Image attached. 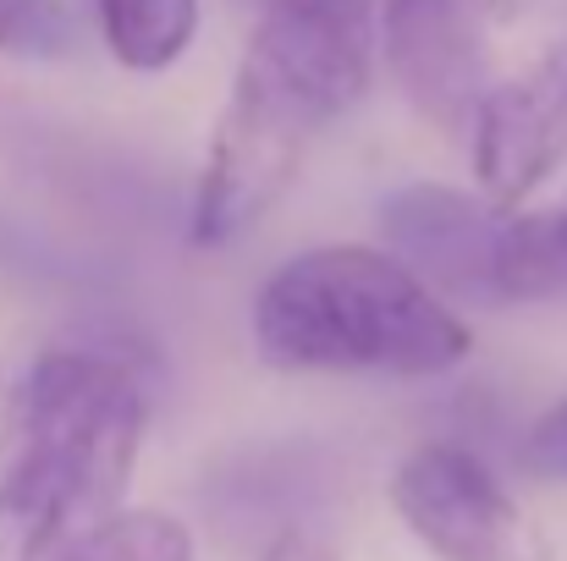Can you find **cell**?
I'll return each mask as SVG.
<instances>
[{"label":"cell","instance_id":"cell-8","mask_svg":"<svg viewBox=\"0 0 567 561\" xmlns=\"http://www.w3.org/2000/svg\"><path fill=\"white\" fill-rule=\"evenodd\" d=\"M375 6L380 0H265L248 50L265 55L331 122L370 89Z\"/></svg>","mask_w":567,"mask_h":561},{"label":"cell","instance_id":"cell-7","mask_svg":"<svg viewBox=\"0 0 567 561\" xmlns=\"http://www.w3.org/2000/svg\"><path fill=\"white\" fill-rule=\"evenodd\" d=\"M502 209L446 183H408L380 204L385 253L446 303H496Z\"/></svg>","mask_w":567,"mask_h":561},{"label":"cell","instance_id":"cell-6","mask_svg":"<svg viewBox=\"0 0 567 561\" xmlns=\"http://www.w3.org/2000/svg\"><path fill=\"white\" fill-rule=\"evenodd\" d=\"M468 160L480 198L502 215L529 209V198L567 160V44L529 72L491 83L468 127Z\"/></svg>","mask_w":567,"mask_h":561},{"label":"cell","instance_id":"cell-4","mask_svg":"<svg viewBox=\"0 0 567 561\" xmlns=\"http://www.w3.org/2000/svg\"><path fill=\"white\" fill-rule=\"evenodd\" d=\"M391 512L435 561H540L535 529L491 463L457 440L413 446L391 485Z\"/></svg>","mask_w":567,"mask_h":561},{"label":"cell","instance_id":"cell-9","mask_svg":"<svg viewBox=\"0 0 567 561\" xmlns=\"http://www.w3.org/2000/svg\"><path fill=\"white\" fill-rule=\"evenodd\" d=\"M567 298V193L557 204L513 209L502 220L496 303H551Z\"/></svg>","mask_w":567,"mask_h":561},{"label":"cell","instance_id":"cell-12","mask_svg":"<svg viewBox=\"0 0 567 561\" xmlns=\"http://www.w3.org/2000/svg\"><path fill=\"white\" fill-rule=\"evenodd\" d=\"M78 44V22L66 0H0V55L50 61Z\"/></svg>","mask_w":567,"mask_h":561},{"label":"cell","instance_id":"cell-10","mask_svg":"<svg viewBox=\"0 0 567 561\" xmlns=\"http://www.w3.org/2000/svg\"><path fill=\"white\" fill-rule=\"evenodd\" d=\"M105 50L127 72H166L198 33V0H89Z\"/></svg>","mask_w":567,"mask_h":561},{"label":"cell","instance_id":"cell-15","mask_svg":"<svg viewBox=\"0 0 567 561\" xmlns=\"http://www.w3.org/2000/svg\"><path fill=\"white\" fill-rule=\"evenodd\" d=\"M474 6H480L491 22H518V17H524L535 0H474Z\"/></svg>","mask_w":567,"mask_h":561},{"label":"cell","instance_id":"cell-5","mask_svg":"<svg viewBox=\"0 0 567 561\" xmlns=\"http://www.w3.org/2000/svg\"><path fill=\"white\" fill-rule=\"evenodd\" d=\"M375 44L402 100L446 138H468L491 94L485 11L474 0H380Z\"/></svg>","mask_w":567,"mask_h":561},{"label":"cell","instance_id":"cell-11","mask_svg":"<svg viewBox=\"0 0 567 561\" xmlns=\"http://www.w3.org/2000/svg\"><path fill=\"white\" fill-rule=\"evenodd\" d=\"M55 561H198L188 523L150 507H122L116 518L94 523L83 540H72Z\"/></svg>","mask_w":567,"mask_h":561},{"label":"cell","instance_id":"cell-2","mask_svg":"<svg viewBox=\"0 0 567 561\" xmlns=\"http://www.w3.org/2000/svg\"><path fill=\"white\" fill-rule=\"evenodd\" d=\"M150 435V380L111 347H50L11 380L0 501L78 540L127 507Z\"/></svg>","mask_w":567,"mask_h":561},{"label":"cell","instance_id":"cell-3","mask_svg":"<svg viewBox=\"0 0 567 561\" xmlns=\"http://www.w3.org/2000/svg\"><path fill=\"white\" fill-rule=\"evenodd\" d=\"M320 127L326 116L265 55L243 50L193 187V248H226L248 226H259L287 198V187L298 183V166Z\"/></svg>","mask_w":567,"mask_h":561},{"label":"cell","instance_id":"cell-1","mask_svg":"<svg viewBox=\"0 0 567 561\" xmlns=\"http://www.w3.org/2000/svg\"><path fill=\"white\" fill-rule=\"evenodd\" d=\"M248 331L254 353L287 374L435 380L474 347L457 309L370 242L292 253L259 287Z\"/></svg>","mask_w":567,"mask_h":561},{"label":"cell","instance_id":"cell-16","mask_svg":"<svg viewBox=\"0 0 567 561\" xmlns=\"http://www.w3.org/2000/svg\"><path fill=\"white\" fill-rule=\"evenodd\" d=\"M6 413H11V380H0V440H6Z\"/></svg>","mask_w":567,"mask_h":561},{"label":"cell","instance_id":"cell-14","mask_svg":"<svg viewBox=\"0 0 567 561\" xmlns=\"http://www.w3.org/2000/svg\"><path fill=\"white\" fill-rule=\"evenodd\" d=\"M259 561H342V557H337V546H331L326 534H315V529H281V534L265 540Z\"/></svg>","mask_w":567,"mask_h":561},{"label":"cell","instance_id":"cell-13","mask_svg":"<svg viewBox=\"0 0 567 561\" xmlns=\"http://www.w3.org/2000/svg\"><path fill=\"white\" fill-rule=\"evenodd\" d=\"M524 468H529L535 479L567 485V396L529 424V435H524Z\"/></svg>","mask_w":567,"mask_h":561}]
</instances>
